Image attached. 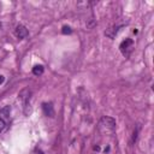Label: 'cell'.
I'll list each match as a JSON object with an SVG mask.
<instances>
[{"label":"cell","mask_w":154,"mask_h":154,"mask_svg":"<svg viewBox=\"0 0 154 154\" xmlns=\"http://www.w3.org/2000/svg\"><path fill=\"white\" fill-rule=\"evenodd\" d=\"M32 73L35 76H41L43 73V66L42 65H35L32 67Z\"/></svg>","instance_id":"8"},{"label":"cell","mask_w":154,"mask_h":154,"mask_svg":"<svg viewBox=\"0 0 154 154\" xmlns=\"http://www.w3.org/2000/svg\"><path fill=\"white\" fill-rule=\"evenodd\" d=\"M137 134H138V129H136L135 131H134V134H132V142H135L136 141V138H137Z\"/></svg>","instance_id":"11"},{"label":"cell","mask_w":154,"mask_h":154,"mask_svg":"<svg viewBox=\"0 0 154 154\" xmlns=\"http://www.w3.org/2000/svg\"><path fill=\"white\" fill-rule=\"evenodd\" d=\"M61 32H63L64 35H69V34H71V32H72V29H71L69 25H64V26H63V29H61Z\"/></svg>","instance_id":"9"},{"label":"cell","mask_w":154,"mask_h":154,"mask_svg":"<svg viewBox=\"0 0 154 154\" xmlns=\"http://www.w3.org/2000/svg\"><path fill=\"white\" fill-rule=\"evenodd\" d=\"M42 109H43L45 116H47V117H54V108H53L52 102H43L42 103Z\"/></svg>","instance_id":"5"},{"label":"cell","mask_w":154,"mask_h":154,"mask_svg":"<svg viewBox=\"0 0 154 154\" xmlns=\"http://www.w3.org/2000/svg\"><path fill=\"white\" fill-rule=\"evenodd\" d=\"M132 46H134V41H132L131 38H125L124 41H122V43H120V46H119V49H120L122 54L128 58V57L131 54Z\"/></svg>","instance_id":"3"},{"label":"cell","mask_w":154,"mask_h":154,"mask_svg":"<svg viewBox=\"0 0 154 154\" xmlns=\"http://www.w3.org/2000/svg\"><path fill=\"white\" fill-rule=\"evenodd\" d=\"M31 154H45V153H43V152H42L41 149H38V148H36L35 150H32V153H31Z\"/></svg>","instance_id":"12"},{"label":"cell","mask_w":154,"mask_h":154,"mask_svg":"<svg viewBox=\"0 0 154 154\" xmlns=\"http://www.w3.org/2000/svg\"><path fill=\"white\" fill-rule=\"evenodd\" d=\"M14 35H16L19 40H22V38H24V37L28 36V29H26L24 25L19 24V25H17L16 29H14Z\"/></svg>","instance_id":"4"},{"label":"cell","mask_w":154,"mask_h":154,"mask_svg":"<svg viewBox=\"0 0 154 154\" xmlns=\"http://www.w3.org/2000/svg\"><path fill=\"white\" fill-rule=\"evenodd\" d=\"M4 81H5V77H4L2 75H0V84H2V83H4Z\"/></svg>","instance_id":"13"},{"label":"cell","mask_w":154,"mask_h":154,"mask_svg":"<svg viewBox=\"0 0 154 154\" xmlns=\"http://www.w3.org/2000/svg\"><path fill=\"white\" fill-rule=\"evenodd\" d=\"M10 113H11V107L10 106H5L0 109V119L7 122L10 118Z\"/></svg>","instance_id":"6"},{"label":"cell","mask_w":154,"mask_h":154,"mask_svg":"<svg viewBox=\"0 0 154 154\" xmlns=\"http://www.w3.org/2000/svg\"><path fill=\"white\" fill-rule=\"evenodd\" d=\"M0 29H1V23H0Z\"/></svg>","instance_id":"15"},{"label":"cell","mask_w":154,"mask_h":154,"mask_svg":"<svg viewBox=\"0 0 154 154\" xmlns=\"http://www.w3.org/2000/svg\"><path fill=\"white\" fill-rule=\"evenodd\" d=\"M94 149H95V150H100V147H99V146H95Z\"/></svg>","instance_id":"14"},{"label":"cell","mask_w":154,"mask_h":154,"mask_svg":"<svg viewBox=\"0 0 154 154\" xmlns=\"http://www.w3.org/2000/svg\"><path fill=\"white\" fill-rule=\"evenodd\" d=\"M118 28H119V26H117V25H113V26L108 28V29L105 31V35H106L107 37H109V38H113V37L117 35V32H118Z\"/></svg>","instance_id":"7"},{"label":"cell","mask_w":154,"mask_h":154,"mask_svg":"<svg viewBox=\"0 0 154 154\" xmlns=\"http://www.w3.org/2000/svg\"><path fill=\"white\" fill-rule=\"evenodd\" d=\"M30 95H31V91L29 89H23L19 94H18V99L22 101L23 103V107H24V113L25 114H29V109L28 107L30 106Z\"/></svg>","instance_id":"2"},{"label":"cell","mask_w":154,"mask_h":154,"mask_svg":"<svg viewBox=\"0 0 154 154\" xmlns=\"http://www.w3.org/2000/svg\"><path fill=\"white\" fill-rule=\"evenodd\" d=\"M5 126H6V122H5V120H2V119H0V132L5 129Z\"/></svg>","instance_id":"10"},{"label":"cell","mask_w":154,"mask_h":154,"mask_svg":"<svg viewBox=\"0 0 154 154\" xmlns=\"http://www.w3.org/2000/svg\"><path fill=\"white\" fill-rule=\"evenodd\" d=\"M99 130L101 134L103 135H111L116 131V120L112 117H102L99 120V125H97Z\"/></svg>","instance_id":"1"}]
</instances>
